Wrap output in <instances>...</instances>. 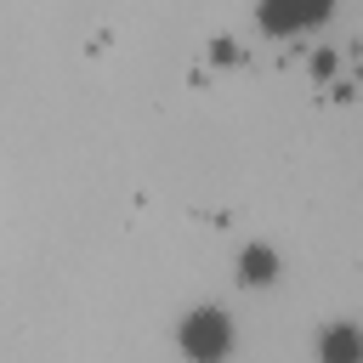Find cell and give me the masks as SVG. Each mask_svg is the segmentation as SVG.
<instances>
[{"label": "cell", "instance_id": "cell-1", "mask_svg": "<svg viewBox=\"0 0 363 363\" xmlns=\"http://www.w3.org/2000/svg\"><path fill=\"white\" fill-rule=\"evenodd\" d=\"M187 346H193L199 357H216V352L227 346V329L216 323V312H199V323L187 329Z\"/></svg>", "mask_w": 363, "mask_h": 363}, {"label": "cell", "instance_id": "cell-2", "mask_svg": "<svg viewBox=\"0 0 363 363\" xmlns=\"http://www.w3.org/2000/svg\"><path fill=\"white\" fill-rule=\"evenodd\" d=\"M323 352H329V363H352V357H357V340H352L346 329H335V335L323 340Z\"/></svg>", "mask_w": 363, "mask_h": 363}, {"label": "cell", "instance_id": "cell-3", "mask_svg": "<svg viewBox=\"0 0 363 363\" xmlns=\"http://www.w3.org/2000/svg\"><path fill=\"white\" fill-rule=\"evenodd\" d=\"M244 267H250V272H244V278H272V272H267V267H278V261H272V255H261V250H255V255H250V261H244Z\"/></svg>", "mask_w": 363, "mask_h": 363}]
</instances>
